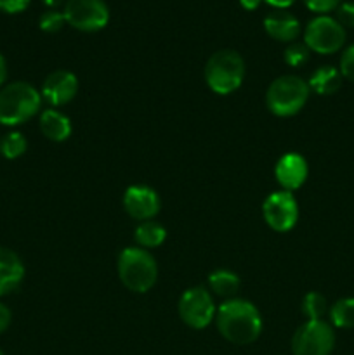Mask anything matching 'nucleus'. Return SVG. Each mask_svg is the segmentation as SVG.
<instances>
[{
    "mask_svg": "<svg viewBox=\"0 0 354 355\" xmlns=\"http://www.w3.org/2000/svg\"><path fill=\"white\" fill-rule=\"evenodd\" d=\"M217 329L228 342L236 345H248L260 336L262 318L252 302L233 300L224 302L215 312Z\"/></svg>",
    "mask_w": 354,
    "mask_h": 355,
    "instance_id": "obj_1",
    "label": "nucleus"
},
{
    "mask_svg": "<svg viewBox=\"0 0 354 355\" xmlns=\"http://www.w3.org/2000/svg\"><path fill=\"white\" fill-rule=\"evenodd\" d=\"M42 106V94L26 82H12L0 90V123L16 127L31 120Z\"/></svg>",
    "mask_w": 354,
    "mask_h": 355,
    "instance_id": "obj_2",
    "label": "nucleus"
},
{
    "mask_svg": "<svg viewBox=\"0 0 354 355\" xmlns=\"http://www.w3.org/2000/svg\"><path fill=\"white\" fill-rule=\"evenodd\" d=\"M118 277L127 290L146 293L155 286L158 267L148 250L130 246L118 255Z\"/></svg>",
    "mask_w": 354,
    "mask_h": 355,
    "instance_id": "obj_3",
    "label": "nucleus"
},
{
    "mask_svg": "<svg viewBox=\"0 0 354 355\" xmlns=\"http://www.w3.org/2000/svg\"><path fill=\"white\" fill-rule=\"evenodd\" d=\"M245 78V61L231 49L214 52L205 66V80L210 90L219 96H228L239 89Z\"/></svg>",
    "mask_w": 354,
    "mask_h": 355,
    "instance_id": "obj_4",
    "label": "nucleus"
},
{
    "mask_svg": "<svg viewBox=\"0 0 354 355\" xmlns=\"http://www.w3.org/2000/svg\"><path fill=\"white\" fill-rule=\"evenodd\" d=\"M309 83L301 76L283 75L274 80L266 92L267 110L276 116H294L307 103Z\"/></svg>",
    "mask_w": 354,
    "mask_h": 355,
    "instance_id": "obj_5",
    "label": "nucleus"
},
{
    "mask_svg": "<svg viewBox=\"0 0 354 355\" xmlns=\"http://www.w3.org/2000/svg\"><path fill=\"white\" fill-rule=\"evenodd\" d=\"M333 347H335V333L332 326L323 319L304 322L292 338L294 355H330Z\"/></svg>",
    "mask_w": 354,
    "mask_h": 355,
    "instance_id": "obj_6",
    "label": "nucleus"
},
{
    "mask_svg": "<svg viewBox=\"0 0 354 355\" xmlns=\"http://www.w3.org/2000/svg\"><path fill=\"white\" fill-rule=\"evenodd\" d=\"M346 42V30L330 16H318L307 23L304 30V44L309 51L318 54H333L340 51Z\"/></svg>",
    "mask_w": 354,
    "mask_h": 355,
    "instance_id": "obj_7",
    "label": "nucleus"
},
{
    "mask_svg": "<svg viewBox=\"0 0 354 355\" xmlns=\"http://www.w3.org/2000/svg\"><path fill=\"white\" fill-rule=\"evenodd\" d=\"M65 19L80 31H99L110 21V9L104 0H66Z\"/></svg>",
    "mask_w": 354,
    "mask_h": 355,
    "instance_id": "obj_8",
    "label": "nucleus"
},
{
    "mask_svg": "<svg viewBox=\"0 0 354 355\" xmlns=\"http://www.w3.org/2000/svg\"><path fill=\"white\" fill-rule=\"evenodd\" d=\"M180 319L193 329H203L215 319V305L205 288H189L180 297L177 305Z\"/></svg>",
    "mask_w": 354,
    "mask_h": 355,
    "instance_id": "obj_9",
    "label": "nucleus"
},
{
    "mask_svg": "<svg viewBox=\"0 0 354 355\" xmlns=\"http://www.w3.org/2000/svg\"><path fill=\"white\" fill-rule=\"evenodd\" d=\"M262 215L266 224L276 232H287L297 224L298 207L294 194L288 191H276L269 194L262 205Z\"/></svg>",
    "mask_w": 354,
    "mask_h": 355,
    "instance_id": "obj_10",
    "label": "nucleus"
},
{
    "mask_svg": "<svg viewBox=\"0 0 354 355\" xmlns=\"http://www.w3.org/2000/svg\"><path fill=\"white\" fill-rule=\"evenodd\" d=\"M124 208L135 220H151L160 211V198L148 186H130L124 194Z\"/></svg>",
    "mask_w": 354,
    "mask_h": 355,
    "instance_id": "obj_11",
    "label": "nucleus"
},
{
    "mask_svg": "<svg viewBox=\"0 0 354 355\" xmlns=\"http://www.w3.org/2000/svg\"><path fill=\"white\" fill-rule=\"evenodd\" d=\"M78 92V80L71 71L58 69L47 75L42 83V97L52 106H65Z\"/></svg>",
    "mask_w": 354,
    "mask_h": 355,
    "instance_id": "obj_12",
    "label": "nucleus"
},
{
    "mask_svg": "<svg viewBox=\"0 0 354 355\" xmlns=\"http://www.w3.org/2000/svg\"><path fill=\"white\" fill-rule=\"evenodd\" d=\"M274 175L283 191L292 193V191L298 189L307 179V162L304 156L297 155V153H288L278 159Z\"/></svg>",
    "mask_w": 354,
    "mask_h": 355,
    "instance_id": "obj_13",
    "label": "nucleus"
},
{
    "mask_svg": "<svg viewBox=\"0 0 354 355\" xmlns=\"http://www.w3.org/2000/svg\"><path fill=\"white\" fill-rule=\"evenodd\" d=\"M264 30L278 42H294L301 35V23L288 10L276 9L264 17Z\"/></svg>",
    "mask_w": 354,
    "mask_h": 355,
    "instance_id": "obj_14",
    "label": "nucleus"
},
{
    "mask_svg": "<svg viewBox=\"0 0 354 355\" xmlns=\"http://www.w3.org/2000/svg\"><path fill=\"white\" fill-rule=\"evenodd\" d=\"M24 277V266L17 253L0 246V297L17 290Z\"/></svg>",
    "mask_w": 354,
    "mask_h": 355,
    "instance_id": "obj_15",
    "label": "nucleus"
},
{
    "mask_svg": "<svg viewBox=\"0 0 354 355\" xmlns=\"http://www.w3.org/2000/svg\"><path fill=\"white\" fill-rule=\"evenodd\" d=\"M38 125H40L42 134L52 142H65L71 135V121L58 110H45L40 114Z\"/></svg>",
    "mask_w": 354,
    "mask_h": 355,
    "instance_id": "obj_16",
    "label": "nucleus"
},
{
    "mask_svg": "<svg viewBox=\"0 0 354 355\" xmlns=\"http://www.w3.org/2000/svg\"><path fill=\"white\" fill-rule=\"evenodd\" d=\"M309 89L318 96H332L342 85V75L333 66H321L309 78Z\"/></svg>",
    "mask_w": 354,
    "mask_h": 355,
    "instance_id": "obj_17",
    "label": "nucleus"
},
{
    "mask_svg": "<svg viewBox=\"0 0 354 355\" xmlns=\"http://www.w3.org/2000/svg\"><path fill=\"white\" fill-rule=\"evenodd\" d=\"M135 243H137L141 248H158L167 238V231L162 224L155 220H146L141 222L137 225L134 232Z\"/></svg>",
    "mask_w": 354,
    "mask_h": 355,
    "instance_id": "obj_18",
    "label": "nucleus"
},
{
    "mask_svg": "<svg viewBox=\"0 0 354 355\" xmlns=\"http://www.w3.org/2000/svg\"><path fill=\"white\" fill-rule=\"evenodd\" d=\"M208 284H210V288L214 290L215 295L229 298L235 297V295L238 293L239 284L242 283H239V277L236 276L235 272L226 269H219L208 276Z\"/></svg>",
    "mask_w": 354,
    "mask_h": 355,
    "instance_id": "obj_19",
    "label": "nucleus"
},
{
    "mask_svg": "<svg viewBox=\"0 0 354 355\" xmlns=\"http://www.w3.org/2000/svg\"><path fill=\"white\" fill-rule=\"evenodd\" d=\"M330 321L335 328H354V298H340L330 309Z\"/></svg>",
    "mask_w": 354,
    "mask_h": 355,
    "instance_id": "obj_20",
    "label": "nucleus"
},
{
    "mask_svg": "<svg viewBox=\"0 0 354 355\" xmlns=\"http://www.w3.org/2000/svg\"><path fill=\"white\" fill-rule=\"evenodd\" d=\"M28 148V142L24 139L23 134L19 132H10L3 137V141L0 142V153L6 156L7 159H16L21 155H24Z\"/></svg>",
    "mask_w": 354,
    "mask_h": 355,
    "instance_id": "obj_21",
    "label": "nucleus"
},
{
    "mask_svg": "<svg viewBox=\"0 0 354 355\" xmlns=\"http://www.w3.org/2000/svg\"><path fill=\"white\" fill-rule=\"evenodd\" d=\"M302 312L307 321H319L326 314V300L321 293L311 291L302 300Z\"/></svg>",
    "mask_w": 354,
    "mask_h": 355,
    "instance_id": "obj_22",
    "label": "nucleus"
},
{
    "mask_svg": "<svg viewBox=\"0 0 354 355\" xmlns=\"http://www.w3.org/2000/svg\"><path fill=\"white\" fill-rule=\"evenodd\" d=\"M309 54H311V51L307 49V45L295 42V44H290L285 49L283 59L288 66H292V68H298V66L307 62Z\"/></svg>",
    "mask_w": 354,
    "mask_h": 355,
    "instance_id": "obj_23",
    "label": "nucleus"
},
{
    "mask_svg": "<svg viewBox=\"0 0 354 355\" xmlns=\"http://www.w3.org/2000/svg\"><path fill=\"white\" fill-rule=\"evenodd\" d=\"M65 23V14L59 12V10L56 9H51L47 10V12L42 14L40 21H38V26H40V30L45 31V33H56V31L61 30Z\"/></svg>",
    "mask_w": 354,
    "mask_h": 355,
    "instance_id": "obj_24",
    "label": "nucleus"
},
{
    "mask_svg": "<svg viewBox=\"0 0 354 355\" xmlns=\"http://www.w3.org/2000/svg\"><path fill=\"white\" fill-rule=\"evenodd\" d=\"M339 71L342 75V78L354 82V44L344 51V54L340 55V66Z\"/></svg>",
    "mask_w": 354,
    "mask_h": 355,
    "instance_id": "obj_25",
    "label": "nucleus"
},
{
    "mask_svg": "<svg viewBox=\"0 0 354 355\" xmlns=\"http://www.w3.org/2000/svg\"><path fill=\"white\" fill-rule=\"evenodd\" d=\"M337 21H339L342 26L354 28V2L340 3V6L337 7Z\"/></svg>",
    "mask_w": 354,
    "mask_h": 355,
    "instance_id": "obj_26",
    "label": "nucleus"
},
{
    "mask_svg": "<svg viewBox=\"0 0 354 355\" xmlns=\"http://www.w3.org/2000/svg\"><path fill=\"white\" fill-rule=\"evenodd\" d=\"M304 3L307 6V9L312 10V12L325 14V12H330V10L337 9L340 0H304Z\"/></svg>",
    "mask_w": 354,
    "mask_h": 355,
    "instance_id": "obj_27",
    "label": "nucleus"
},
{
    "mask_svg": "<svg viewBox=\"0 0 354 355\" xmlns=\"http://www.w3.org/2000/svg\"><path fill=\"white\" fill-rule=\"evenodd\" d=\"M30 6V0H0V10L7 14L23 12Z\"/></svg>",
    "mask_w": 354,
    "mask_h": 355,
    "instance_id": "obj_28",
    "label": "nucleus"
},
{
    "mask_svg": "<svg viewBox=\"0 0 354 355\" xmlns=\"http://www.w3.org/2000/svg\"><path fill=\"white\" fill-rule=\"evenodd\" d=\"M10 319H12V314H10V309L7 305L0 304V333L6 331L10 324Z\"/></svg>",
    "mask_w": 354,
    "mask_h": 355,
    "instance_id": "obj_29",
    "label": "nucleus"
},
{
    "mask_svg": "<svg viewBox=\"0 0 354 355\" xmlns=\"http://www.w3.org/2000/svg\"><path fill=\"white\" fill-rule=\"evenodd\" d=\"M264 2L273 6L274 9H287V7H290L295 0H264Z\"/></svg>",
    "mask_w": 354,
    "mask_h": 355,
    "instance_id": "obj_30",
    "label": "nucleus"
},
{
    "mask_svg": "<svg viewBox=\"0 0 354 355\" xmlns=\"http://www.w3.org/2000/svg\"><path fill=\"white\" fill-rule=\"evenodd\" d=\"M260 2H262V0H239V3H242L243 9H246V10H255L257 7L260 6Z\"/></svg>",
    "mask_w": 354,
    "mask_h": 355,
    "instance_id": "obj_31",
    "label": "nucleus"
},
{
    "mask_svg": "<svg viewBox=\"0 0 354 355\" xmlns=\"http://www.w3.org/2000/svg\"><path fill=\"white\" fill-rule=\"evenodd\" d=\"M6 78H7V64H6V59H3V55L0 54V87L3 85Z\"/></svg>",
    "mask_w": 354,
    "mask_h": 355,
    "instance_id": "obj_32",
    "label": "nucleus"
},
{
    "mask_svg": "<svg viewBox=\"0 0 354 355\" xmlns=\"http://www.w3.org/2000/svg\"><path fill=\"white\" fill-rule=\"evenodd\" d=\"M42 2H44L47 7H51V9H56V7L62 6L66 0H42Z\"/></svg>",
    "mask_w": 354,
    "mask_h": 355,
    "instance_id": "obj_33",
    "label": "nucleus"
},
{
    "mask_svg": "<svg viewBox=\"0 0 354 355\" xmlns=\"http://www.w3.org/2000/svg\"><path fill=\"white\" fill-rule=\"evenodd\" d=\"M0 355H3V352H2V350H0Z\"/></svg>",
    "mask_w": 354,
    "mask_h": 355,
    "instance_id": "obj_34",
    "label": "nucleus"
}]
</instances>
